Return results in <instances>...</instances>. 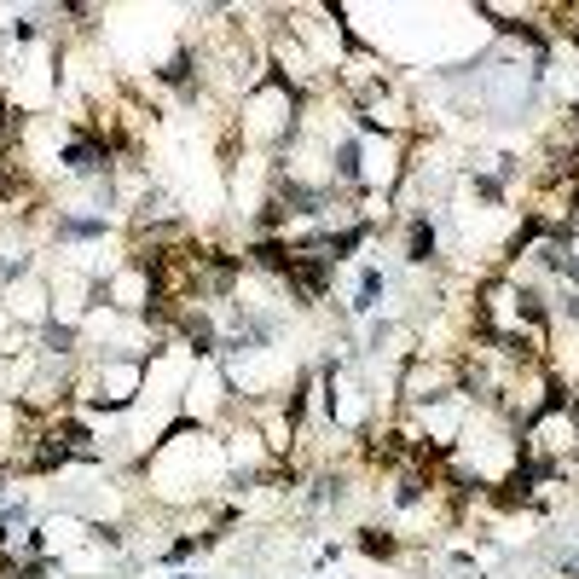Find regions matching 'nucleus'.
I'll return each mask as SVG.
<instances>
[{
	"mask_svg": "<svg viewBox=\"0 0 579 579\" xmlns=\"http://www.w3.org/2000/svg\"><path fill=\"white\" fill-rule=\"evenodd\" d=\"M429 255H434V226L417 220V226H411V261H429Z\"/></svg>",
	"mask_w": 579,
	"mask_h": 579,
	"instance_id": "nucleus-1",
	"label": "nucleus"
},
{
	"mask_svg": "<svg viewBox=\"0 0 579 579\" xmlns=\"http://www.w3.org/2000/svg\"><path fill=\"white\" fill-rule=\"evenodd\" d=\"M359 544H365V551H371V556H394V539H389V533H365Z\"/></svg>",
	"mask_w": 579,
	"mask_h": 579,
	"instance_id": "nucleus-2",
	"label": "nucleus"
}]
</instances>
